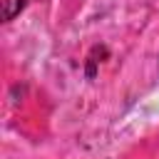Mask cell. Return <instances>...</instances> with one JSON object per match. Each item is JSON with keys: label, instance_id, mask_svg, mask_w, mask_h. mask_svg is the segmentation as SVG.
<instances>
[{"label": "cell", "instance_id": "1", "mask_svg": "<svg viewBox=\"0 0 159 159\" xmlns=\"http://www.w3.org/2000/svg\"><path fill=\"white\" fill-rule=\"evenodd\" d=\"M27 0H2V17L5 20H12L22 7H25Z\"/></svg>", "mask_w": 159, "mask_h": 159}]
</instances>
